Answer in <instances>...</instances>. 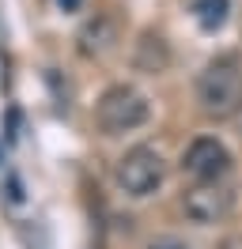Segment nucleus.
Instances as JSON below:
<instances>
[{"label":"nucleus","instance_id":"obj_2","mask_svg":"<svg viewBox=\"0 0 242 249\" xmlns=\"http://www.w3.org/2000/svg\"><path fill=\"white\" fill-rule=\"evenodd\" d=\"M95 121L106 136H121V132H133L148 121V98L133 87H110L95 106Z\"/></svg>","mask_w":242,"mask_h":249},{"label":"nucleus","instance_id":"obj_11","mask_svg":"<svg viewBox=\"0 0 242 249\" xmlns=\"http://www.w3.org/2000/svg\"><path fill=\"white\" fill-rule=\"evenodd\" d=\"M60 8H64V12H76V8H80V4H83V0H57Z\"/></svg>","mask_w":242,"mask_h":249},{"label":"nucleus","instance_id":"obj_4","mask_svg":"<svg viewBox=\"0 0 242 249\" xmlns=\"http://www.w3.org/2000/svg\"><path fill=\"white\" fill-rule=\"evenodd\" d=\"M182 208H185V215L193 219V223H201V227L220 223V219H227V212L235 208V189L227 185V181H220V178L197 181L193 189H185Z\"/></svg>","mask_w":242,"mask_h":249},{"label":"nucleus","instance_id":"obj_3","mask_svg":"<svg viewBox=\"0 0 242 249\" xmlns=\"http://www.w3.org/2000/svg\"><path fill=\"white\" fill-rule=\"evenodd\" d=\"M166 178V162L163 155L155 151V147H133V151H125L118 162V185L129 193V196H148L155 189L163 185Z\"/></svg>","mask_w":242,"mask_h":249},{"label":"nucleus","instance_id":"obj_8","mask_svg":"<svg viewBox=\"0 0 242 249\" xmlns=\"http://www.w3.org/2000/svg\"><path fill=\"white\" fill-rule=\"evenodd\" d=\"M80 42H83V53H102V49L114 42V23H106V19L87 23L83 34H80Z\"/></svg>","mask_w":242,"mask_h":249},{"label":"nucleus","instance_id":"obj_5","mask_svg":"<svg viewBox=\"0 0 242 249\" xmlns=\"http://www.w3.org/2000/svg\"><path fill=\"white\" fill-rule=\"evenodd\" d=\"M182 170L197 178V181H212V178H223L231 170V155H227V147L216 136H201L185 147V155H182Z\"/></svg>","mask_w":242,"mask_h":249},{"label":"nucleus","instance_id":"obj_6","mask_svg":"<svg viewBox=\"0 0 242 249\" xmlns=\"http://www.w3.org/2000/svg\"><path fill=\"white\" fill-rule=\"evenodd\" d=\"M166 64H170V53H166L163 38L159 34H144L140 46H136V68L140 72H163Z\"/></svg>","mask_w":242,"mask_h":249},{"label":"nucleus","instance_id":"obj_7","mask_svg":"<svg viewBox=\"0 0 242 249\" xmlns=\"http://www.w3.org/2000/svg\"><path fill=\"white\" fill-rule=\"evenodd\" d=\"M231 16V0H193V19L201 31H220Z\"/></svg>","mask_w":242,"mask_h":249},{"label":"nucleus","instance_id":"obj_10","mask_svg":"<svg viewBox=\"0 0 242 249\" xmlns=\"http://www.w3.org/2000/svg\"><path fill=\"white\" fill-rule=\"evenodd\" d=\"M220 249H242V234H231V238H223V246Z\"/></svg>","mask_w":242,"mask_h":249},{"label":"nucleus","instance_id":"obj_1","mask_svg":"<svg viewBox=\"0 0 242 249\" xmlns=\"http://www.w3.org/2000/svg\"><path fill=\"white\" fill-rule=\"evenodd\" d=\"M197 102L201 113L212 121H227L242 109V64L235 57L212 61L197 79Z\"/></svg>","mask_w":242,"mask_h":249},{"label":"nucleus","instance_id":"obj_9","mask_svg":"<svg viewBox=\"0 0 242 249\" xmlns=\"http://www.w3.org/2000/svg\"><path fill=\"white\" fill-rule=\"evenodd\" d=\"M148 249H189L185 242H178V238H159V242H151Z\"/></svg>","mask_w":242,"mask_h":249}]
</instances>
